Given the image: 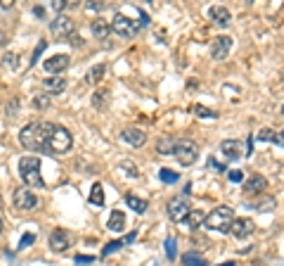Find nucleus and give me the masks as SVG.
<instances>
[{"label":"nucleus","mask_w":284,"mask_h":266,"mask_svg":"<svg viewBox=\"0 0 284 266\" xmlns=\"http://www.w3.org/2000/svg\"><path fill=\"white\" fill-rule=\"evenodd\" d=\"M104 74H106V65H95L88 74H86V81H88L90 86H95V83H100L102 79H104Z\"/></svg>","instance_id":"obj_24"},{"label":"nucleus","mask_w":284,"mask_h":266,"mask_svg":"<svg viewBox=\"0 0 284 266\" xmlns=\"http://www.w3.org/2000/svg\"><path fill=\"white\" fill-rule=\"evenodd\" d=\"M204 219H206L204 211H194V209H192V211H190V214L185 216V221H182V223H185L190 230H196L199 226H204Z\"/></svg>","instance_id":"obj_21"},{"label":"nucleus","mask_w":284,"mask_h":266,"mask_svg":"<svg viewBox=\"0 0 284 266\" xmlns=\"http://www.w3.org/2000/svg\"><path fill=\"white\" fill-rule=\"evenodd\" d=\"M34 105H36V107H38V110H45V107L50 105V98H48V95H36Z\"/></svg>","instance_id":"obj_39"},{"label":"nucleus","mask_w":284,"mask_h":266,"mask_svg":"<svg viewBox=\"0 0 284 266\" xmlns=\"http://www.w3.org/2000/svg\"><path fill=\"white\" fill-rule=\"evenodd\" d=\"M17 107H19V102L12 100V105H8V117H14V114H17Z\"/></svg>","instance_id":"obj_40"},{"label":"nucleus","mask_w":284,"mask_h":266,"mask_svg":"<svg viewBox=\"0 0 284 266\" xmlns=\"http://www.w3.org/2000/svg\"><path fill=\"white\" fill-rule=\"evenodd\" d=\"M109 24H112V31L118 34L121 38H133L135 34H138V29H140L138 27V22H133L130 17H126L124 12H116L114 19H112Z\"/></svg>","instance_id":"obj_6"},{"label":"nucleus","mask_w":284,"mask_h":266,"mask_svg":"<svg viewBox=\"0 0 284 266\" xmlns=\"http://www.w3.org/2000/svg\"><path fill=\"white\" fill-rule=\"evenodd\" d=\"M166 254H168V259H176V257H178L176 238H168V240H166Z\"/></svg>","instance_id":"obj_36"},{"label":"nucleus","mask_w":284,"mask_h":266,"mask_svg":"<svg viewBox=\"0 0 284 266\" xmlns=\"http://www.w3.org/2000/svg\"><path fill=\"white\" fill-rule=\"evenodd\" d=\"M220 266H234V264H232V261H228V264H220Z\"/></svg>","instance_id":"obj_49"},{"label":"nucleus","mask_w":284,"mask_h":266,"mask_svg":"<svg viewBox=\"0 0 284 266\" xmlns=\"http://www.w3.org/2000/svg\"><path fill=\"white\" fill-rule=\"evenodd\" d=\"M5 67H10V69H19V55H17V53H10V55H5Z\"/></svg>","instance_id":"obj_34"},{"label":"nucleus","mask_w":284,"mask_h":266,"mask_svg":"<svg viewBox=\"0 0 284 266\" xmlns=\"http://www.w3.org/2000/svg\"><path fill=\"white\" fill-rule=\"evenodd\" d=\"M159 178L161 181H164V183H178V181H180V176L176 174V171H173V169H161L159 171Z\"/></svg>","instance_id":"obj_28"},{"label":"nucleus","mask_w":284,"mask_h":266,"mask_svg":"<svg viewBox=\"0 0 284 266\" xmlns=\"http://www.w3.org/2000/svg\"><path fill=\"white\" fill-rule=\"evenodd\" d=\"M54 131V124L50 121H34L19 131V143L31 152H48V143Z\"/></svg>","instance_id":"obj_1"},{"label":"nucleus","mask_w":284,"mask_h":266,"mask_svg":"<svg viewBox=\"0 0 284 266\" xmlns=\"http://www.w3.org/2000/svg\"><path fill=\"white\" fill-rule=\"evenodd\" d=\"M277 140H280V143L284 145V131H280V133H277Z\"/></svg>","instance_id":"obj_48"},{"label":"nucleus","mask_w":284,"mask_h":266,"mask_svg":"<svg viewBox=\"0 0 284 266\" xmlns=\"http://www.w3.org/2000/svg\"><path fill=\"white\" fill-rule=\"evenodd\" d=\"M220 152L228 157V159H232V162H237L240 157H244L242 143H240V140H232V138H228V140H222V143H220Z\"/></svg>","instance_id":"obj_14"},{"label":"nucleus","mask_w":284,"mask_h":266,"mask_svg":"<svg viewBox=\"0 0 284 266\" xmlns=\"http://www.w3.org/2000/svg\"><path fill=\"white\" fill-rule=\"evenodd\" d=\"M80 43H83V41H80V36H76V34H74V36H71V46L80 48Z\"/></svg>","instance_id":"obj_43"},{"label":"nucleus","mask_w":284,"mask_h":266,"mask_svg":"<svg viewBox=\"0 0 284 266\" xmlns=\"http://www.w3.org/2000/svg\"><path fill=\"white\" fill-rule=\"evenodd\" d=\"M34 242H36V235H34V233H26L24 238L19 240V249H26L28 245H34Z\"/></svg>","instance_id":"obj_38"},{"label":"nucleus","mask_w":284,"mask_h":266,"mask_svg":"<svg viewBox=\"0 0 284 266\" xmlns=\"http://www.w3.org/2000/svg\"><path fill=\"white\" fill-rule=\"evenodd\" d=\"M173 157L180 162V166H192L199 159V145H196L194 140H190V138H180L176 143Z\"/></svg>","instance_id":"obj_5"},{"label":"nucleus","mask_w":284,"mask_h":266,"mask_svg":"<svg viewBox=\"0 0 284 266\" xmlns=\"http://www.w3.org/2000/svg\"><path fill=\"white\" fill-rule=\"evenodd\" d=\"M208 15H211V19L216 22V24H220V27H228L232 22V15L228 8H222V5H213L211 10H208Z\"/></svg>","instance_id":"obj_18"},{"label":"nucleus","mask_w":284,"mask_h":266,"mask_svg":"<svg viewBox=\"0 0 284 266\" xmlns=\"http://www.w3.org/2000/svg\"><path fill=\"white\" fill-rule=\"evenodd\" d=\"M19 176H22V181L26 183V188H43L45 181L43 176H40V159L36 155H26L19 159Z\"/></svg>","instance_id":"obj_2"},{"label":"nucleus","mask_w":284,"mask_h":266,"mask_svg":"<svg viewBox=\"0 0 284 266\" xmlns=\"http://www.w3.org/2000/svg\"><path fill=\"white\" fill-rule=\"evenodd\" d=\"M168 219L176 221V223H182L185 221V216L192 211V204H190V197L187 195H178V197H173V200L168 202Z\"/></svg>","instance_id":"obj_7"},{"label":"nucleus","mask_w":284,"mask_h":266,"mask_svg":"<svg viewBox=\"0 0 284 266\" xmlns=\"http://www.w3.org/2000/svg\"><path fill=\"white\" fill-rule=\"evenodd\" d=\"M106 228L112 233H121L126 228V214L121 209H114L109 214V221H106Z\"/></svg>","instance_id":"obj_19"},{"label":"nucleus","mask_w":284,"mask_h":266,"mask_svg":"<svg viewBox=\"0 0 284 266\" xmlns=\"http://www.w3.org/2000/svg\"><path fill=\"white\" fill-rule=\"evenodd\" d=\"M124 247V240H116V242H109V245H104V249H102V254H112V252H116V249Z\"/></svg>","instance_id":"obj_35"},{"label":"nucleus","mask_w":284,"mask_h":266,"mask_svg":"<svg viewBox=\"0 0 284 266\" xmlns=\"http://www.w3.org/2000/svg\"><path fill=\"white\" fill-rule=\"evenodd\" d=\"M52 8L57 10V12H62V10L66 8V3H64V0H54V3H52Z\"/></svg>","instance_id":"obj_42"},{"label":"nucleus","mask_w":284,"mask_h":266,"mask_svg":"<svg viewBox=\"0 0 284 266\" xmlns=\"http://www.w3.org/2000/svg\"><path fill=\"white\" fill-rule=\"evenodd\" d=\"M182 266H206V259L199 252H185L182 254Z\"/></svg>","instance_id":"obj_25"},{"label":"nucleus","mask_w":284,"mask_h":266,"mask_svg":"<svg viewBox=\"0 0 284 266\" xmlns=\"http://www.w3.org/2000/svg\"><path fill=\"white\" fill-rule=\"evenodd\" d=\"M90 31H92V36L98 38V41H106V38L112 36V24H109L106 19L98 17L92 24H90Z\"/></svg>","instance_id":"obj_17"},{"label":"nucleus","mask_w":284,"mask_h":266,"mask_svg":"<svg viewBox=\"0 0 284 266\" xmlns=\"http://www.w3.org/2000/svg\"><path fill=\"white\" fill-rule=\"evenodd\" d=\"M69 62H71V57L69 55H52V57H48L43 62V67H45V72L48 74H62V72H66L69 69Z\"/></svg>","instance_id":"obj_12"},{"label":"nucleus","mask_w":284,"mask_h":266,"mask_svg":"<svg viewBox=\"0 0 284 266\" xmlns=\"http://www.w3.org/2000/svg\"><path fill=\"white\" fill-rule=\"evenodd\" d=\"M208 164H211L213 169H218V171H225V166H222V164H218V162H216V159H211V162H208Z\"/></svg>","instance_id":"obj_44"},{"label":"nucleus","mask_w":284,"mask_h":266,"mask_svg":"<svg viewBox=\"0 0 284 266\" xmlns=\"http://www.w3.org/2000/svg\"><path fill=\"white\" fill-rule=\"evenodd\" d=\"M254 230H256V226H254V221L251 219H234L230 226V233L234 235L237 240H246L254 235Z\"/></svg>","instance_id":"obj_11"},{"label":"nucleus","mask_w":284,"mask_h":266,"mask_svg":"<svg viewBox=\"0 0 284 266\" xmlns=\"http://www.w3.org/2000/svg\"><path fill=\"white\" fill-rule=\"evenodd\" d=\"M69 245H71V238L66 230H62V228L52 230V235H50V249H52V252H57V254H60V252H66Z\"/></svg>","instance_id":"obj_13"},{"label":"nucleus","mask_w":284,"mask_h":266,"mask_svg":"<svg viewBox=\"0 0 284 266\" xmlns=\"http://www.w3.org/2000/svg\"><path fill=\"white\" fill-rule=\"evenodd\" d=\"M92 261H95L92 257H76V264H78V266H83V264H92Z\"/></svg>","instance_id":"obj_41"},{"label":"nucleus","mask_w":284,"mask_h":266,"mask_svg":"<svg viewBox=\"0 0 284 266\" xmlns=\"http://www.w3.org/2000/svg\"><path fill=\"white\" fill-rule=\"evenodd\" d=\"M34 12L38 15V17H43V15H45V10H43V8H34Z\"/></svg>","instance_id":"obj_47"},{"label":"nucleus","mask_w":284,"mask_h":266,"mask_svg":"<svg viewBox=\"0 0 284 266\" xmlns=\"http://www.w3.org/2000/svg\"><path fill=\"white\" fill-rule=\"evenodd\" d=\"M106 102H109V91H106V88H104V91H98L95 95H92V105H95L98 110H102Z\"/></svg>","instance_id":"obj_27"},{"label":"nucleus","mask_w":284,"mask_h":266,"mask_svg":"<svg viewBox=\"0 0 284 266\" xmlns=\"http://www.w3.org/2000/svg\"><path fill=\"white\" fill-rule=\"evenodd\" d=\"M228 178H230L232 183H244V171H242V169H230V171H228Z\"/></svg>","instance_id":"obj_33"},{"label":"nucleus","mask_w":284,"mask_h":266,"mask_svg":"<svg viewBox=\"0 0 284 266\" xmlns=\"http://www.w3.org/2000/svg\"><path fill=\"white\" fill-rule=\"evenodd\" d=\"M50 31H52L54 38H71L74 36V31H76V27H74V19L66 17V15H57V17L50 22Z\"/></svg>","instance_id":"obj_8"},{"label":"nucleus","mask_w":284,"mask_h":266,"mask_svg":"<svg viewBox=\"0 0 284 266\" xmlns=\"http://www.w3.org/2000/svg\"><path fill=\"white\" fill-rule=\"evenodd\" d=\"M121 171H124L128 178H138L140 176V171H138V166L130 162V159H126V162H121Z\"/></svg>","instance_id":"obj_29"},{"label":"nucleus","mask_w":284,"mask_h":266,"mask_svg":"<svg viewBox=\"0 0 284 266\" xmlns=\"http://www.w3.org/2000/svg\"><path fill=\"white\" fill-rule=\"evenodd\" d=\"M88 200H90V204H95V207H104V188H102L100 183H95Z\"/></svg>","instance_id":"obj_26"},{"label":"nucleus","mask_w":284,"mask_h":266,"mask_svg":"<svg viewBox=\"0 0 284 266\" xmlns=\"http://www.w3.org/2000/svg\"><path fill=\"white\" fill-rule=\"evenodd\" d=\"M230 50H232V38H230V36H218V38H213V43H211V57H213V60L222 62L225 57L230 55Z\"/></svg>","instance_id":"obj_10"},{"label":"nucleus","mask_w":284,"mask_h":266,"mask_svg":"<svg viewBox=\"0 0 284 266\" xmlns=\"http://www.w3.org/2000/svg\"><path fill=\"white\" fill-rule=\"evenodd\" d=\"M43 88L48 93H62L66 88V79L62 76H50V79H43Z\"/></svg>","instance_id":"obj_20"},{"label":"nucleus","mask_w":284,"mask_h":266,"mask_svg":"<svg viewBox=\"0 0 284 266\" xmlns=\"http://www.w3.org/2000/svg\"><path fill=\"white\" fill-rule=\"evenodd\" d=\"M258 140H266V143H277V133L272 129H263L258 133Z\"/></svg>","instance_id":"obj_32"},{"label":"nucleus","mask_w":284,"mask_h":266,"mask_svg":"<svg viewBox=\"0 0 284 266\" xmlns=\"http://www.w3.org/2000/svg\"><path fill=\"white\" fill-rule=\"evenodd\" d=\"M176 138L173 136H164L156 143V150H159V155H164V157H168V155H173V150H176Z\"/></svg>","instance_id":"obj_23"},{"label":"nucleus","mask_w":284,"mask_h":266,"mask_svg":"<svg viewBox=\"0 0 284 266\" xmlns=\"http://www.w3.org/2000/svg\"><path fill=\"white\" fill-rule=\"evenodd\" d=\"M121 138H124L128 145H133V147H142L144 143H147V133L140 129H124L121 131Z\"/></svg>","instance_id":"obj_15"},{"label":"nucleus","mask_w":284,"mask_h":266,"mask_svg":"<svg viewBox=\"0 0 284 266\" xmlns=\"http://www.w3.org/2000/svg\"><path fill=\"white\" fill-rule=\"evenodd\" d=\"M268 188V178L260 174H254L248 181H244V193L248 195H256V193H263Z\"/></svg>","instance_id":"obj_16"},{"label":"nucleus","mask_w":284,"mask_h":266,"mask_svg":"<svg viewBox=\"0 0 284 266\" xmlns=\"http://www.w3.org/2000/svg\"><path fill=\"white\" fill-rule=\"evenodd\" d=\"M45 48H48V41H40V43H38V48L34 50V57L28 60V67H34L36 62L40 60V55H43V50H45Z\"/></svg>","instance_id":"obj_31"},{"label":"nucleus","mask_w":284,"mask_h":266,"mask_svg":"<svg viewBox=\"0 0 284 266\" xmlns=\"http://www.w3.org/2000/svg\"><path fill=\"white\" fill-rule=\"evenodd\" d=\"M0 233H2V219H0Z\"/></svg>","instance_id":"obj_50"},{"label":"nucleus","mask_w":284,"mask_h":266,"mask_svg":"<svg viewBox=\"0 0 284 266\" xmlns=\"http://www.w3.org/2000/svg\"><path fill=\"white\" fill-rule=\"evenodd\" d=\"M194 114L196 117H202V119H216L218 114L213 110H208V107H204V105H194Z\"/></svg>","instance_id":"obj_30"},{"label":"nucleus","mask_w":284,"mask_h":266,"mask_svg":"<svg viewBox=\"0 0 284 266\" xmlns=\"http://www.w3.org/2000/svg\"><path fill=\"white\" fill-rule=\"evenodd\" d=\"M232 221H234V211L230 207H216L211 214H206L204 226L216 233H230Z\"/></svg>","instance_id":"obj_3"},{"label":"nucleus","mask_w":284,"mask_h":266,"mask_svg":"<svg viewBox=\"0 0 284 266\" xmlns=\"http://www.w3.org/2000/svg\"><path fill=\"white\" fill-rule=\"evenodd\" d=\"M126 204H128L133 211H138V214H144V211L150 209V202L138 197V195H126Z\"/></svg>","instance_id":"obj_22"},{"label":"nucleus","mask_w":284,"mask_h":266,"mask_svg":"<svg viewBox=\"0 0 284 266\" xmlns=\"http://www.w3.org/2000/svg\"><path fill=\"white\" fill-rule=\"evenodd\" d=\"M12 202H14V209H19V211H31V209L38 207V197H36L28 188H19V190H14Z\"/></svg>","instance_id":"obj_9"},{"label":"nucleus","mask_w":284,"mask_h":266,"mask_svg":"<svg viewBox=\"0 0 284 266\" xmlns=\"http://www.w3.org/2000/svg\"><path fill=\"white\" fill-rule=\"evenodd\" d=\"M5 43H8V34H5V31H0V48L5 46Z\"/></svg>","instance_id":"obj_45"},{"label":"nucleus","mask_w":284,"mask_h":266,"mask_svg":"<svg viewBox=\"0 0 284 266\" xmlns=\"http://www.w3.org/2000/svg\"><path fill=\"white\" fill-rule=\"evenodd\" d=\"M0 8H2V10H10V8H12V3H8V0H2V3H0Z\"/></svg>","instance_id":"obj_46"},{"label":"nucleus","mask_w":284,"mask_h":266,"mask_svg":"<svg viewBox=\"0 0 284 266\" xmlns=\"http://www.w3.org/2000/svg\"><path fill=\"white\" fill-rule=\"evenodd\" d=\"M86 10H92V12H104V10H106V3L92 0V3H86Z\"/></svg>","instance_id":"obj_37"},{"label":"nucleus","mask_w":284,"mask_h":266,"mask_svg":"<svg viewBox=\"0 0 284 266\" xmlns=\"http://www.w3.org/2000/svg\"><path fill=\"white\" fill-rule=\"evenodd\" d=\"M71 147H74L71 131L54 124V131H52V136H50V143H48V152H50V155H66Z\"/></svg>","instance_id":"obj_4"}]
</instances>
